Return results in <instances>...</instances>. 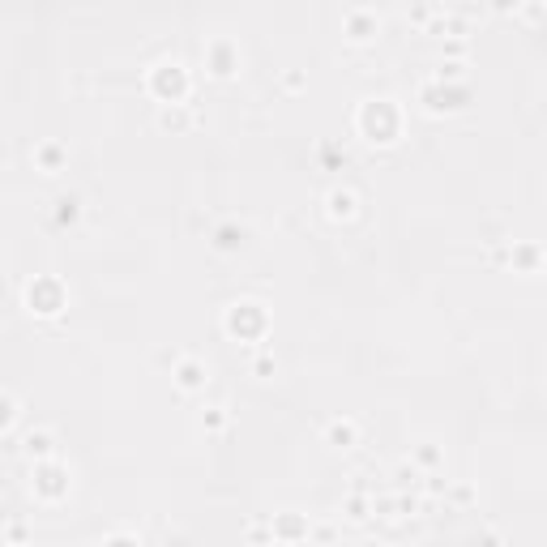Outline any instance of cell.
<instances>
[{
	"instance_id": "2",
	"label": "cell",
	"mask_w": 547,
	"mask_h": 547,
	"mask_svg": "<svg viewBox=\"0 0 547 547\" xmlns=\"http://www.w3.org/2000/svg\"><path fill=\"white\" fill-rule=\"evenodd\" d=\"M334 441H351V423H334Z\"/></svg>"
},
{
	"instance_id": "1",
	"label": "cell",
	"mask_w": 547,
	"mask_h": 547,
	"mask_svg": "<svg viewBox=\"0 0 547 547\" xmlns=\"http://www.w3.org/2000/svg\"><path fill=\"white\" fill-rule=\"evenodd\" d=\"M180 381H184V385H197V381H201V368H192V363H188V368L180 372Z\"/></svg>"
}]
</instances>
